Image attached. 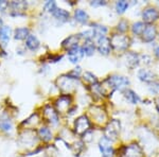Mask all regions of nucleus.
Here are the masks:
<instances>
[{"label": "nucleus", "instance_id": "nucleus-1", "mask_svg": "<svg viewBox=\"0 0 159 157\" xmlns=\"http://www.w3.org/2000/svg\"><path fill=\"white\" fill-rule=\"evenodd\" d=\"M109 40H110V46H112L116 50H119V51L126 50L129 44V37L124 36V35H121V34L114 35Z\"/></svg>", "mask_w": 159, "mask_h": 157}, {"label": "nucleus", "instance_id": "nucleus-2", "mask_svg": "<svg viewBox=\"0 0 159 157\" xmlns=\"http://www.w3.org/2000/svg\"><path fill=\"white\" fill-rule=\"evenodd\" d=\"M111 89H123L129 84V80L122 76H111L107 80Z\"/></svg>", "mask_w": 159, "mask_h": 157}, {"label": "nucleus", "instance_id": "nucleus-3", "mask_svg": "<svg viewBox=\"0 0 159 157\" xmlns=\"http://www.w3.org/2000/svg\"><path fill=\"white\" fill-rule=\"evenodd\" d=\"M159 18V11L156 7H148L147 9L143 10L142 12V20L143 22L148 25H152L153 22H155L156 20Z\"/></svg>", "mask_w": 159, "mask_h": 157}, {"label": "nucleus", "instance_id": "nucleus-4", "mask_svg": "<svg viewBox=\"0 0 159 157\" xmlns=\"http://www.w3.org/2000/svg\"><path fill=\"white\" fill-rule=\"evenodd\" d=\"M74 127H75V132L79 135H84V134L88 132L89 127H90V123H89V120L87 119V117L81 116L76 119L75 123H74Z\"/></svg>", "mask_w": 159, "mask_h": 157}, {"label": "nucleus", "instance_id": "nucleus-5", "mask_svg": "<svg viewBox=\"0 0 159 157\" xmlns=\"http://www.w3.org/2000/svg\"><path fill=\"white\" fill-rule=\"evenodd\" d=\"M97 48H98L99 52L101 53V54H103V55L109 54L110 49H111L109 38L106 36L97 37Z\"/></svg>", "mask_w": 159, "mask_h": 157}, {"label": "nucleus", "instance_id": "nucleus-6", "mask_svg": "<svg viewBox=\"0 0 159 157\" xmlns=\"http://www.w3.org/2000/svg\"><path fill=\"white\" fill-rule=\"evenodd\" d=\"M157 36V30L156 27L153 25H145L144 30H143L142 34H141V38H142L143 43H152Z\"/></svg>", "mask_w": 159, "mask_h": 157}, {"label": "nucleus", "instance_id": "nucleus-7", "mask_svg": "<svg viewBox=\"0 0 159 157\" xmlns=\"http://www.w3.org/2000/svg\"><path fill=\"white\" fill-rule=\"evenodd\" d=\"M99 148L103 157H110L114 154V148L110 145V140L106 137H103L99 142Z\"/></svg>", "mask_w": 159, "mask_h": 157}, {"label": "nucleus", "instance_id": "nucleus-8", "mask_svg": "<svg viewBox=\"0 0 159 157\" xmlns=\"http://www.w3.org/2000/svg\"><path fill=\"white\" fill-rule=\"evenodd\" d=\"M83 55H84L83 51H82V49L80 48L79 46L68 50V58L72 64L79 63V62L81 61V58H83Z\"/></svg>", "mask_w": 159, "mask_h": 157}, {"label": "nucleus", "instance_id": "nucleus-9", "mask_svg": "<svg viewBox=\"0 0 159 157\" xmlns=\"http://www.w3.org/2000/svg\"><path fill=\"white\" fill-rule=\"evenodd\" d=\"M138 78L140 81L145 82V83H152L155 79V74L153 71L148 70L147 68H142L138 71Z\"/></svg>", "mask_w": 159, "mask_h": 157}, {"label": "nucleus", "instance_id": "nucleus-10", "mask_svg": "<svg viewBox=\"0 0 159 157\" xmlns=\"http://www.w3.org/2000/svg\"><path fill=\"white\" fill-rule=\"evenodd\" d=\"M81 38L80 36V34L78 35H71V36H69L68 38H66L65 40L63 42V46L64 47H66L69 50V49L71 48H74V47H78V43H79V39Z\"/></svg>", "mask_w": 159, "mask_h": 157}, {"label": "nucleus", "instance_id": "nucleus-11", "mask_svg": "<svg viewBox=\"0 0 159 157\" xmlns=\"http://www.w3.org/2000/svg\"><path fill=\"white\" fill-rule=\"evenodd\" d=\"M25 45H27V47L30 50H37L38 47H39V40H38V38L35 35L29 34V36L27 37V40H25Z\"/></svg>", "mask_w": 159, "mask_h": 157}, {"label": "nucleus", "instance_id": "nucleus-12", "mask_svg": "<svg viewBox=\"0 0 159 157\" xmlns=\"http://www.w3.org/2000/svg\"><path fill=\"white\" fill-rule=\"evenodd\" d=\"M52 14L56 19L60 20L61 22L68 21L69 17H70V15H69V13L67 11H65V10H63V9H57V7H56V10L52 13Z\"/></svg>", "mask_w": 159, "mask_h": 157}, {"label": "nucleus", "instance_id": "nucleus-13", "mask_svg": "<svg viewBox=\"0 0 159 157\" xmlns=\"http://www.w3.org/2000/svg\"><path fill=\"white\" fill-rule=\"evenodd\" d=\"M124 97H125V99L129 103H132V104H137V103L140 101L139 96H138L134 90H132V89H125Z\"/></svg>", "mask_w": 159, "mask_h": 157}, {"label": "nucleus", "instance_id": "nucleus-14", "mask_svg": "<svg viewBox=\"0 0 159 157\" xmlns=\"http://www.w3.org/2000/svg\"><path fill=\"white\" fill-rule=\"evenodd\" d=\"M74 18L76 21H79L80 24H86L88 21V14L82 9H78L74 12Z\"/></svg>", "mask_w": 159, "mask_h": 157}, {"label": "nucleus", "instance_id": "nucleus-15", "mask_svg": "<svg viewBox=\"0 0 159 157\" xmlns=\"http://www.w3.org/2000/svg\"><path fill=\"white\" fill-rule=\"evenodd\" d=\"M82 51H83V53L87 56H90L94 53V49H96V46H94V44L91 42V40H86L85 43H84L83 47L81 48Z\"/></svg>", "mask_w": 159, "mask_h": 157}, {"label": "nucleus", "instance_id": "nucleus-16", "mask_svg": "<svg viewBox=\"0 0 159 157\" xmlns=\"http://www.w3.org/2000/svg\"><path fill=\"white\" fill-rule=\"evenodd\" d=\"M45 114L48 117V120H49L51 123H54V124H55V123H57L58 116H57L56 112L52 109V107H50V106L46 107V109H45Z\"/></svg>", "mask_w": 159, "mask_h": 157}, {"label": "nucleus", "instance_id": "nucleus-17", "mask_svg": "<svg viewBox=\"0 0 159 157\" xmlns=\"http://www.w3.org/2000/svg\"><path fill=\"white\" fill-rule=\"evenodd\" d=\"M92 31H93L94 37H99V36H105V34L107 33V29L106 27L102 25H98V24H93L92 25Z\"/></svg>", "mask_w": 159, "mask_h": 157}, {"label": "nucleus", "instance_id": "nucleus-18", "mask_svg": "<svg viewBox=\"0 0 159 157\" xmlns=\"http://www.w3.org/2000/svg\"><path fill=\"white\" fill-rule=\"evenodd\" d=\"M10 35H11V29L7 25H3L0 28V40L3 42L4 44L9 42Z\"/></svg>", "mask_w": 159, "mask_h": 157}, {"label": "nucleus", "instance_id": "nucleus-19", "mask_svg": "<svg viewBox=\"0 0 159 157\" xmlns=\"http://www.w3.org/2000/svg\"><path fill=\"white\" fill-rule=\"evenodd\" d=\"M28 36H29V29L28 28H17L15 30V39H25Z\"/></svg>", "mask_w": 159, "mask_h": 157}, {"label": "nucleus", "instance_id": "nucleus-20", "mask_svg": "<svg viewBox=\"0 0 159 157\" xmlns=\"http://www.w3.org/2000/svg\"><path fill=\"white\" fill-rule=\"evenodd\" d=\"M0 128H1L2 131H6V132H9V131L12 130L11 120L7 117H6V116L0 118Z\"/></svg>", "mask_w": 159, "mask_h": 157}, {"label": "nucleus", "instance_id": "nucleus-21", "mask_svg": "<svg viewBox=\"0 0 159 157\" xmlns=\"http://www.w3.org/2000/svg\"><path fill=\"white\" fill-rule=\"evenodd\" d=\"M126 157H141V150L139 146L136 145H130L129 150L125 153Z\"/></svg>", "mask_w": 159, "mask_h": 157}, {"label": "nucleus", "instance_id": "nucleus-22", "mask_svg": "<svg viewBox=\"0 0 159 157\" xmlns=\"http://www.w3.org/2000/svg\"><path fill=\"white\" fill-rule=\"evenodd\" d=\"M144 28H145L144 22H143V21H137V22H135V24L133 25L132 31H133V33H134V34L140 35V36H141V34H142Z\"/></svg>", "mask_w": 159, "mask_h": 157}, {"label": "nucleus", "instance_id": "nucleus-23", "mask_svg": "<svg viewBox=\"0 0 159 157\" xmlns=\"http://www.w3.org/2000/svg\"><path fill=\"white\" fill-rule=\"evenodd\" d=\"M139 56L138 54H136V53H129V55H127V64H129V66L130 68H134L139 64Z\"/></svg>", "mask_w": 159, "mask_h": 157}, {"label": "nucleus", "instance_id": "nucleus-24", "mask_svg": "<svg viewBox=\"0 0 159 157\" xmlns=\"http://www.w3.org/2000/svg\"><path fill=\"white\" fill-rule=\"evenodd\" d=\"M116 11L118 14H123L129 7V2L126 1H117L116 2Z\"/></svg>", "mask_w": 159, "mask_h": 157}, {"label": "nucleus", "instance_id": "nucleus-25", "mask_svg": "<svg viewBox=\"0 0 159 157\" xmlns=\"http://www.w3.org/2000/svg\"><path fill=\"white\" fill-rule=\"evenodd\" d=\"M39 135H40V137H42L43 140H46V141H49V140H51V138H52V133H51V131L48 127H42V128H40V130H39Z\"/></svg>", "mask_w": 159, "mask_h": 157}, {"label": "nucleus", "instance_id": "nucleus-26", "mask_svg": "<svg viewBox=\"0 0 159 157\" xmlns=\"http://www.w3.org/2000/svg\"><path fill=\"white\" fill-rule=\"evenodd\" d=\"M80 36L84 37L86 40H91V38L94 37V34H93V31L91 29V30H86V31H84V32H82L81 34H80Z\"/></svg>", "mask_w": 159, "mask_h": 157}, {"label": "nucleus", "instance_id": "nucleus-27", "mask_svg": "<svg viewBox=\"0 0 159 157\" xmlns=\"http://www.w3.org/2000/svg\"><path fill=\"white\" fill-rule=\"evenodd\" d=\"M127 25H129V24H127V21L126 20H120L119 21V24H118V28L117 29L120 31V32H125V31H126L127 29H129V27H127Z\"/></svg>", "mask_w": 159, "mask_h": 157}, {"label": "nucleus", "instance_id": "nucleus-28", "mask_svg": "<svg viewBox=\"0 0 159 157\" xmlns=\"http://www.w3.org/2000/svg\"><path fill=\"white\" fill-rule=\"evenodd\" d=\"M45 9H46V11L53 13L56 10V3H55L54 1L47 2V3H46V6H45Z\"/></svg>", "mask_w": 159, "mask_h": 157}, {"label": "nucleus", "instance_id": "nucleus-29", "mask_svg": "<svg viewBox=\"0 0 159 157\" xmlns=\"http://www.w3.org/2000/svg\"><path fill=\"white\" fill-rule=\"evenodd\" d=\"M84 78H85L86 81H89L90 83H97V78L90 72H86L85 76H84Z\"/></svg>", "mask_w": 159, "mask_h": 157}, {"label": "nucleus", "instance_id": "nucleus-30", "mask_svg": "<svg viewBox=\"0 0 159 157\" xmlns=\"http://www.w3.org/2000/svg\"><path fill=\"white\" fill-rule=\"evenodd\" d=\"M150 91L152 92V94L158 95L159 94V83H153L152 85H151Z\"/></svg>", "mask_w": 159, "mask_h": 157}, {"label": "nucleus", "instance_id": "nucleus-31", "mask_svg": "<svg viewBox=\"0 0 159 157\" xmlns=\"http://www.w3.org/2000/svg\"><path fill=\"white\" fill-rule=\"evenodd\" d=\"M90 4L92 7H101V6H105L106 2L105 1H92Z\"/></svg>", "mask_w": 159, "mask_h": 157}, {"label": "nucleus", "instance_id": "nucleus-32", "mask_svg": "<svg viewBox=\"0 0 159 157\" xmlns=\"http://www.w3.org/2000/svg\"><path fill=\"white\" fill-rule=\"evenodd\" d=\"M7 7V1H0V11L3 12Z\"/></svg>", "mask_w": 159, "mask_h": 157}, {"label": "nucleus", "instance_id": "nucleus-33", "mask_svg": "<svg viewBox=\"0 0 159 157\" xmlns=\"http://www.w3.org/2000/svg\"><path fill=\"white\" fill-rule=\"evenodd\" d=\"M155 56H156V58H157L158 60H159V46H158L157 48L155 49Z\"/></svg>", "mask_w": 159, "mask_h": 157}, {"label": "nucleus", "instance_id": "nucleus-34", "mask_svg": "<svg viewBox=\"0 0 159 157\" xmlns=\"http://www.w3.org/2000/svg\"><path fill=\"white\" fill-rule=\"evenodd\" d=\"M156 109H157V112L159 113V99L157 100V103H156Z\"/></svg>", "mask_w": 159, "mask_h": 157}]
</instances>
